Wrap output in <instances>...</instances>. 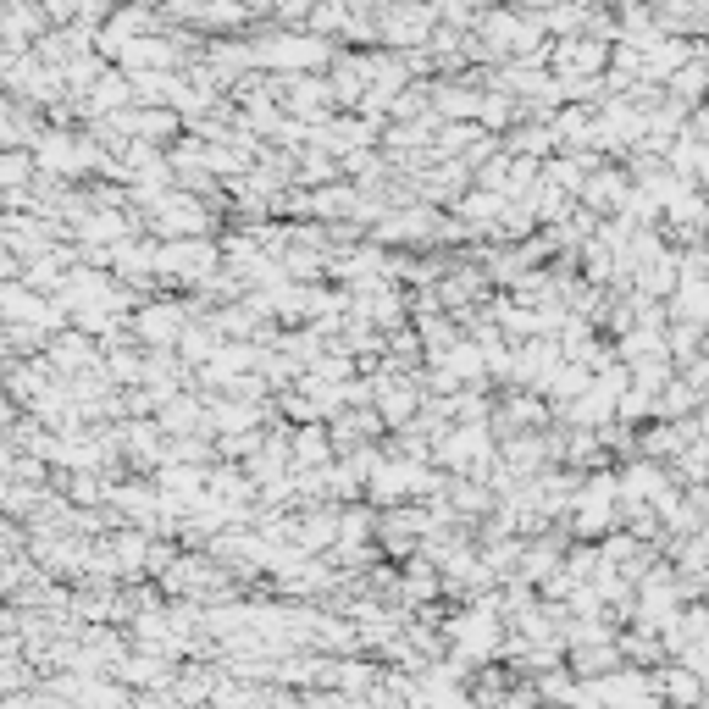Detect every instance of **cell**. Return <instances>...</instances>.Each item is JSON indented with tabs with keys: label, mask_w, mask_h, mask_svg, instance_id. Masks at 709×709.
I'll list each match as a JSON object with an SVG mask.
<instances>
[{
	"label": "cell",
	"mask_w": 709,
	"mask_h": 709,
	"mask_svg": "<svg viewBox=\"0 0 709 709\" xmlns=\"http://www.w3.org/2000/svg\"><path fill=\"white\" fill-rule=\"evenodd\" d=\"M255 56L272 61V67H305V61H322L327 50L316 39H277V50H255Z\"/></svg>",
	"instance_id": "obj_1"
},
{
	"label": "cell",
	"mask_w": 709,
	"mask_h": 709,
	"mask_svg": "<svg viewBox=\"0 0 709 709\" xmlns=\"http://www.w3.org/2000/svg\"><path fill=\"white\" fill-rule=\"evenodd\" d=\"M139 327H145L150 338H172V333H178V322H172V311H167V305H156V311H150Z\"/></svg>",
	"instance_id": "obj_2"
},
{
	"label": "cell",
	"mask_w": 709,
	"mask_h": 709,
	"mask_svg": "<svg viewBox=\"0 0 709 709\" xmlns=\"http://www.w3.org/2000/svg\"><path fill=\"white\" fill-rule=\"evenodd\" d=\"M128 95V89H122V78H106V84H100V95H95V111H106V106H117V100Z\"/></svg>",
	"instance_id": "obj_3"
},
{
	"label": "cell",
	"mask_w": 709,
	"mask_h": 709,
	"mask_svg": "<svg viewBox=\"0 0 709 709\" xmlns=\"http://www.w3.org/2000/svg\"><path fill=\"white\" fill-rule=\"evenodd\" d=\"M17 172H28V161H23V156H6V161H0V189H12Z\"/></svg>",
	"instance_id": "obj_4"
}]
</instances>
